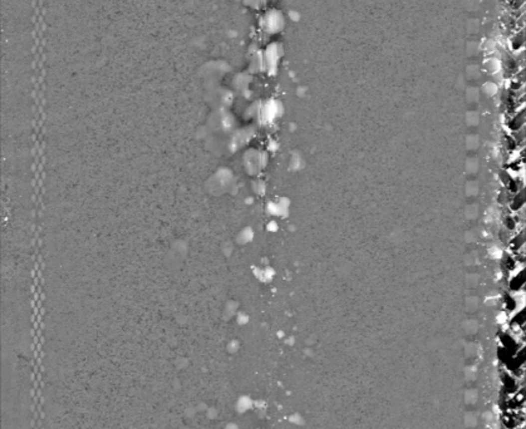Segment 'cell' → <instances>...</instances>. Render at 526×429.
<instances>
[{"mask_svg": "<svg viewBox=\"0 0 526 429\" xmlns=\"http://www.w3.org/2000/svg\"><path fill=\"white\" fill-rule=\"evenodd\" d=\"M503 387L504 392L508 394L509 397L518 393L521 389L520 380L518 377H515L514 374H511L510 372H506L503 374Z\"/></svg>", "mask_w": 526, "mask_h": 429, "instance_id": "2", "label": "cell"}, {"mask_svg": "<svg viewBox=\"0 0 526 429\" xmlns=\"http://www.w3.org/2000/svg\"><path fill=\"white\" fill-rule=\"evenodd\" d=\"M509 286H510V290L513 292L523 291L524 286H525V273H524L523 269L511 274Z\"/></svg>", "mask_w": 526, "mask_h": 429, "instance_id": "3", "label": "cell"}, {"mask_svg": "<svg viewBox=\"0 0 526 429\" xmlns=\"http://www.w3.org/2000/svg\"><path fill=\"white\" fill-rule=\"evenodd\" d=\"M519 429H523V428H519Z\"/></svg>", "mask_w": 526, "mask_h": 429, "instance_id": "6", "label": "cell"}, {"mask_svg": "<svg viewBox=\"0 0 526 429\" xmlns=\"http://www.w3.org/2000/svg\"><path fill=\"white\" fill-rule=\"evenodd\" d=\"M506 404H508L509 411H523L524 406H525V396H524L523 389L509 397Z\"/></svg>", "mask_w": 526, "mask_h": 429, "instance_id": "4", "label": "cell"}, {"mask_svg": "<svg viewBox=\"0 0 526 429\" xmlns=\"http://www.w3.org/2000/svg\"><path fill=\"white\" fill-rule=\"evenodd\" d=\"M524 421V411H506L504 414L503 424L506 429H519L523 428Z\"/></svg>", "mask_w": 526, "mask_h": 429, "instance_id": "1", "label": "cell"}, {"mask_svg": "<svg viewBox=\"0 0 526 429\" xmlns=\"http://www.w3.org/2000/svg\"><path fill=\"white\" fill-rule=\"evenodd\" d=\"M516 294H518V292H513V294H509L504 297V307H505V309L508 310L510 314H514V312L519 310L518 309L519 300H518V295Z\"/></svg>", "mask_w": 526, "mask_h": 429, "instance_id": "5", "label": "cell"}]
</instances>
